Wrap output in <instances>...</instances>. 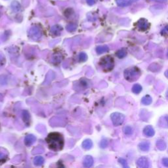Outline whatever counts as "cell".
Masks as SVG:
<instances>
[{
    "instance_id": "cell-37",
    "label": "cell",
    "mask_w": 168,
    "mask_h": 168,
    "mask_svg": "<svg viewBox=\"0 0 168 168\" xmlns=\"http://www.w3.org/2000/svg\"><path fill=\"white\" fill-rule=\"evenodd\" d=\"M166 95H167V97L168 98V90H167V93H166Z\"/></svg>"
},
{
    "instance_id": "cell-32",
    "label": "cell",
    "mask_w": 168,
    "mask_h": 168,
    "mask_svg": "<svg viewBox=\"0 0 168 168\" xmlns=\"http://www.w3.org/2000/svg\"><path fill=\"white\" fill-rule=\"evenodd\" d=\"M162 163L164 166L168 167V158H164V159L162 160Z\"/></svg>"
},
{
    "instance_id": "cell-11",
    "label": "cell",
    "mask_w": 168,
    "mask_h": 168,
    "mask_svg": "<svg viewBox=\"0 0 168 168\" xmlns=\"http://www.w3.org/2000/svg\"><path fill=\"white\" fill-rule=\"evenodd\" d=\"M94 160L93 158L91 157V156H87L85 157L83 161V164H84V166L86 167H90L92 165H93Z\"/></svg>"
},
{
    "instance_id": "cell-33",
    "label": "cell",
    "mask_w": 168,
    "mask_h": 168,
    "mask_svg": "<svg viewBox=\"0 0 168 168\" xmlns=\"http://www.w3.org/2000/svg\"><path fill=\"white\" fill-rule=\"evenodd\" d=\"M162 34L163 35H166L168 34V26L165 28L162 31Z\"/></svg>"
},
{
    "instance_id": "cell-24",
    "label": "cell",
    "mask_w": 168,
    "mask_h": 168,
    "mask_svg": "<svg viewBox=\"0 0 168 168\" xmlns=\"http://www.w3.org/2000/svg\"><path fill=\"white\" fill-rule=\"evenodd\" d=\"M123 133L127 135H130L133 133V129L132 128L131 126H129V125L125 126V127L123 128Z\"/></svg>"
},
{
    "instance_id": "cell-36",
    "label": "cell",
    "mask_w": 168,
    "mask_h": 168,
    "mask_svg": "<svg viewBox=\"0 0 168 168\" xmlns=\"http://www.w3.org/2000/svg\"><path fill=\"white\" fill-rule=\"evenodd\" d=\"M165 76H166L167 78H168V70H166V71H165Z\"/></svg>"
},
{
    "instance_id": "cell-9",
    "label": "cell",
    "mask_w": 168,
    "mask_h": 168,
    "mask_svg": "<svg viewBox=\"0 0 168 168\" xmlns=\"http://www.w3.org/2000/svg\"><path fill=\"white\" fill-rule=\"evenodd\" d=\"M36 141V137L34 135H28L24 138V144L27 146H30Z\"/></svg>"
},
{
    "instance_id": "cell-27",
    "label": "cell",
    "mask_w": 168,
    "mask_h": 168,
    "mask_svg": "<svg viewBox=\"0 0 168 168\" xmlns=\"http://www.w3.org/2000/svg\"><path fill=\"white\" fill-rule=\"evenodd\" d=\"M5 58L4 55L0 52V68H1L2 66H3L5 64Z\"/></svg>"
},
{
    "instance_id": "cell-22",
    "label": "cell",
    "mask_w": 168,
    "mask_h": 168,
    "mask_svg": "<svg viewBox=\"0 0 168 168\" xmlns=\"http://www.w3.org/2000/svg\"><path fill=\"white\" fill-rule=\"evenodd\" d=\"M142 86L140 84H135L134 86L132 87V91L133 93H134L135 94H139L142 91Z\"/></svg>"
},
{
    "instance_id": "cell-23",
    "label": "cell",
    "mask_w": 168,
    "mask_h": 168,
    "mask_svg": "<svg viewBox=\"0 0 168 168\" xmlns=\"http://www.w3.org/2000/svg\"><path fill=\"white\" fill-rule=\"evenodd\" d=\"M11 7H12L13 10L17 11H17H19L20 10V8H21L20 4L18 1H13L12 4H11Z\"/></svg>"
},
{
    "instance_id": "cell-38",
    "label": "cell",
    "mask_w": 168,
    "mask_h": 168,
    "mask_svg": "<svg viewBox=\"0 0 168 168\" xmlns=\"http://www.w3.org/2000/svg\"><path fill=\"white\" fill-rule=\"evenodd\" d=\"M167 57H168V53H167Z\"/></svg>"
},
{
    "instance_id": "cell-21",
    "label": "cell",
    "mask_w": 168,
    "mask_h": 168,
    "mask_svg": "<svg viewBox=\"0 0 168 168\" xmlns=\"http://www.w3.org/2000/svg\"><path fill=\"white\" fill-rule=\"evenodd\" d=\"M22 119L24 121L25 123H26L27 125L30 124V114L26 110H24L22 112Z\"/></svg>"
},
{
    "instance_id": "cell-2",
    "label": "cell",
    "mask_w": 168,
    "mask_h": 168,
    "mask_svg": "<svg viewBox=\"0 0 168 168\" xmlns=\"http://www.w3.org/2000/svg\"><path fill=\"white\" fill-rule=\"evenodd\" d=\"M141 75V72L136 66L128 68L124 71V77L128 82H133L139 79Z\"/></svg>"
},
{
    "instance_id": "cell-20",
    "label": "cell",
    "mask_w": 168,
    "mask_h": 168,
    "mask_svg": "<svg viewBox=\"0 0 168 168\" xmlns=\"http://www.w3.org/2000/svg\"><path fill=\"white\" fill-rule=\"evenodd\" d=\"M116 55L119 59H123L127 55V51L125 49H121L116 52Z\"/></svg>"
},
{
    "instance_id": "cell-35",
    "label": "cell",
    "mask_w": 168,
    "mask_h": 168,
    "mask_svg": "<svg viewBox=\"0 0 168 168\" xmlns=\"http://www.w3.org/2000/svg\"><path fill=\"white\" fill-rule=\"evenodd\" d=\"M152 1H158V2H164L166 0H152Z\"/></svg>"
},
{
    "instance_id": "cell-15",
    "label": "cell",
    "mask_w": 168,
    "mask_h": 168,
    "mask_svg": "<svg viewBox=\"0 0 168 168\" xmlns=\"http://www.w3.org/2000/svg\"><path fill=\"white\" fill-rule=\"evenodd\" d=\"M109 50V48L107 45H102V46H98L96 48V51L97 54L101 55L104 53L108 52Z\"/></svg>"
},
{
    "instance_id": "cell-26",
    "label": "cell",
    "mask_w": 168,
    "mask_h": 168,
    "mask_svg": "<svg viewBox=\"0 0 168 168\" xmlns=\"http://www.w3.org/2000/svg\"><path fill=\"white\" fill-rule=\"evenodd\" d=\"M78 58H79V61L80 62H85L87 60V56L86 53H80V54L79 55V57H78Z\"/></svg>"
},
{
    "instance_id": "cell-3",
    "label": "cell",
    "mask_w": 168,
    "mask_h": 168,
    "mask_svg": "<svg viewBox=\"0 0 168 168\" xmlns=\"http://www.w3.org/2000/svg\"><path fill=\"white\" fill-rule=\"evenodd\" d=\"M99 64L103 70H105V72H109L114 68V61L111 56L107 55L100 60Z\"/></svg>"
},
{
    "instance_id": "cell-30",
    "label": "cell",
    "mask_w": 168,
    "mask_h": 168,
    "mask_svg": "<svg viewBox=\"0 0 168 168\" xmlns=\"http://www.w3.org/2000/svg\"><path fill=\"white\" fill-rule=\"evenodd\" d=\"M108 143H109V142H108L107 140L104 139H103L102 141H101V143H100V146H101V148H105L108 146Z\"/></svg>"
},
{
    "instance_id": "cell-34",
    "label": "cell",
    "mask_w": 168,
    "mask_h": 168,
    "mask_svg": "<svg viewBox=\"0 0 168 168\" xmlns=\"http://www.w3.org/2000/svg\"><path fill=\"white\" fill-rule=\"evenodd\" d=\"M95 0H87V3L89 5H93L95 3Z\"/></svg>"
},
{
    "instance_id": "cell-5",
    "label": "cell",
    "mask_w": 168,
    "mask_h": 168,
    "mask_svg": "<svg viewBox=\"0 0 168 168\" xmlns=\"http://www.w3.org/2000/svg\"><path fill=\"white\" fill-rule=\"evenodd\" d=\"M111 119L114 126H119L123 123L125 116L119 112H114L111 114Z\"/></svg>"
},
{
    "instance_id": "cell-28",
    "label": "cell",
    "mask_w": 168,
    "mask_h": 168,
    "mask_svg": "<svg viewBox=\"0 0 168 168\" xmlns=\"http://www.w3.org/2000/svg\"><path fill=\"white\" fill-rule=\"evenodd\" d=\"M53 63H60V62H61L62 61V58H61V55H55L53 58Z\"/></svg>"
},
{
    "instance_id": "cell-18",
    "label": "cell",
    "mask_w": 168,
    "mask_h": 168,
    "mask_svg": "<svg viewBox=\"0 0 168 168\" xmlns=\"http://www.w3.org/2000/svg\"><path fill=\"white\" fill-rule=\"evenodd\" d=\"M141 102L142 104L144 105H149L151 104L152 102V99L150 95H147L142 97Z\"/></svg>"
},
{
    "instance_id": "cell-19",
    "label": "cell",
    "mask_w": 168,
    "mask_h": 168,
    "mask_svg": "<svg viewBox=\"0 0 168 168\" xmlns=\"http://www.w3.org/2000/svg\"><path fill=\"white\" fill-rule=\"evenodd\" d=\"M43 162H44V158L42 156H37L34 160V164L36 166L41 165L43 164Z\"/></svg>"
},
{
    "instance_id": "cell-12",
    "label": "cell",
    "mask_w": 168,
    "mask_h": 168,
    "mask_svg": "<svg viewBox=\"0 0 168 168\" xmlns=\"http://www.w3.org/2000/svg\"><path fill=\"white\" fill-rule=\"evenodd\" d=\"M135 0H116L117 5L119 7H127L132 4Z\"/></svg>"
},
{
    "instance_id": "cell-25",
    "label": "cell",
    "mask_w": 168,
    "mask_h": 168,
    "mask_svg": "<svg viewBox=\"0 0 168 168\" xmlns=\"http://www.w3.org/2000/svg\"><path fill=\"white\" fill-rule=\"evenodd\" d=\"M76 28H77L76 24H73V23L68 24L66 27V29L67 30L68 32H74L76 30Z\"/></svg>"
},
{
    "instance_id": "cell-4",
    "label": "cell",
    "mask_w": 168,
    "mask_h": 168,
    "mask_svg": "<svg viewBox=\"0 0 168 168\" xmlns=\"http://www.w3.org/2000/svg\"><path fill=\"white\" fill-rule=\"evenodd\" d=\"M28 36L32 40L38 41L42 36V32L40 28L38 26H33L28 31Z\"/></svg>"
},
{
    "instance_id": "cell-10",
    "label": "cell",
    "mask_w": 168,
    "mask_h": 168,
    "mask_svg": "<svg viewBox=\"0 0 168 168\" xmlns=\"http://www.w3.org/2000/svg\"><path fill=\"white\" fill-rule=\"evenodd\" d=\"M143 133L145 136L150 137L154 136L155 132V130H154V128L152 127L151 125H147L144 128Z\"/></svg>"
},
{
    "instance_id": "cell-14",
    "label": "cell",
    "mask_w": 168,
    "mask_h": 168,
    "mask_svg": "<svg viewBox=\"0 0 168 168\" xmlns=\"http://www.w3.org/2000/svg\"><path fill=\"white\" fill-rule=\"evenodd\" d=\"M63 30V28L59 25H55V26L51 28V32L53 34H54L55 36H59L61 34V32Z\"/></svg>"
},
{
    "instance_id": "cell-8",
    "label": "cell",
    "mask_w": 168,
    "mask_h": 168,
    "mask_svg": "<svg viewBox=\"0 0 168 168\" xmlns=\"http://www.w3.org/2000/svg\"><path fill=\"white\" fill-rule=\"evenodd\" d=\"M8 151L4 148L0 147V164H4L8 160Z\"/></svg>"
},
{
    "instance_id": "cell-39",
    "label": "cell",
    "mask_w": 168,
    "mask_h": 168,
    "mask_svg": "<svg viewBox=\"0 0 168 168\" xmlns=\"http://www.w3.org/2000/svg\"><path fill=\"white\" fill-rule=\"evenodd\" d=\"M167 123H168V119H167Z\"/></svg>"
},
{
    "instance_id": "cell-1",
    "label": "cell",
    "mask_w": 168,
    "mask_h": 168,
    "mask_svg": "<svg viewBox=\"0 0 168 168\" xmlns=\"http://www.w3.org/2000/svg\"><path fill=\"white\" fill-rule=\"evenodd\" d=\"M46 142L51 150L60 151L64 147V138L61 133H51L46 138Z\"/></svg>"
},
{
    "instance_id": "cell-31",
    "label": "cell",
    "mask_w": 168,
    "mask_h": 168,
    "mask_svg": "<svg viewBox=\"0 0 168 168\" xmlns=\"http://www.w3.org/2000/svg\"><path fill=\"white\" fill-rule=\"evenodd\" d=\"M43 149L42 148H41V147H38V148H36L34 149V150L32 151V154H38V153H43Z\"/></svg>"
},
{
    "instance_id": "cell-29",
    "label": "cell",
    "mask_w": 168,
    "mask_h": 168,
    "mask_svg": "<svg viewBox=\"0 0 168 168\" xmlns=\"http://www.w3.org/2000/svg\"><path fill=\"white\" fill-rule=\"evenodd\" d=\"M118 162H119V164L122 165V166L123 167H129L127 161H126L125 159H123V158H119V159L118 160Z\"/></svg>"
},
{
    "instance_id": "cell-13",
    "label": "cell",
    "mask_w": 168,
    "mask_h": 168,
    "mask_svg": "<svg viewBox=\"0 0 168 168\" xmlns=\"http://www.w3.org/2000/svg\"><path fill=\"white\" fill-rule=\"evenodd\" d=\"M139 148L141 150L146 152L150 149V142L148 141H142L139 144Z\"/></svg>"
},
{
    "instance_id": "cell-16",
    "label": "cell",
    "mask_w": 168,
    "mask_h": 168,
    "mask_svg": "<svg viewBox=\"0 0 168 168\" xmlns=\"http://www.w3.org/2000/svg\"><path fill=\"white\" fill-rule=\"evenodd\" d=\"M93 146V142L90 139H86L83 142L82 147L85 150H89Z\"/></svg>"
},
{
    "instance_id": "cell-7",
    "label": "cell",
    "mask_w": 168,
    "mask_h": 168,
    "mask_svg": "<svg viewBox=\"0 0 168 168\" xmlns=\"http://www.w3.org/2000/svg\"><path fill=\"white\" fill-rule=\"evenodd\" d=\"M137 27L140 30L142 31H145L149 27V24L148 21L144 18H141L137 22Z\"/></svg>"
},
{
    "instance_id": "cell-6",
    "label": "cell",
    "mask_w": 168,
    "mask_h": 168,
    "mask_svg": "<svg viewBox=\"0 0 168 168\" xmlns=\"http://www.w3.org/2000/svg\"><path fill=\"white\" fill-rule=\"evenodd\" d=\"M137 165L141 168H148L150 166V162L147 158L141 157L137 161Z\"/></svg>"
},
{
    "instance_id": "cell-17",
    "label": "cell",
    "mask_w": 168,
    "mask_h": 168,
    "mask_svg": "<svg viewBox=\"0 0 168 168\" xmlns=\"http://www.w3.org/2000/svg\"><path fill=\"white\" fill-rule=\"evenodd\" d=\"M156 146H157V148L159 149L160 150H165V148H166L167 145L164 141L160 139L158 140V141L156 142Z\"/></svg>"
}]
</instances>
